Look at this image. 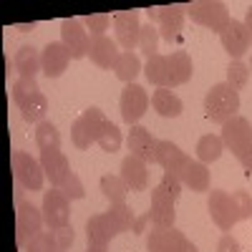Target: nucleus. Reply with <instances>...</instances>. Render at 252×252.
<instances>
[{
    "mask_svg": "<svg viewBox=\"0 0 252 252\" xmlns=\"http://www.w3.org/2000/svg\"><path fill=\"white\" fill-rule=\"evenodd\" d=\"M240 111V94L229 83H215L204 96V116L212 124H227Z\"/></svg>",
    "mask_w": 252,
    "mask_h": 252,
    "instance_id": "nucleus-1",
    "label": "nucleus"
},
{
    "mask_svg": "<svg viewBox=\"0 0 252 252\" xmlns=\"http://www.w3.org/2000/svg\"><path fill=\"white\" fill-rule=\"evenodd\" d=\"M184 10L197 26H204L215 33H222L229 23H232L229 8L224 3H217V0H197V3L184 5Z\"/></svg>",
    "mask_w": 252,
    "mask_h": 252,
    "instance_id": "nucleus-2",
    "label": "nucleus"
},
{
    "mask_svg": "<svg viewBox=\"0 0 252 252\" xmlns=\"http://www.w3.org/2000/svg\"><path fill=\"white\" fill-rule=\"evenodd\" d=\"M103 124H106V116H103L101 109L96 106H89L86 111H83L73 124H71V141L76 149L86 152L91 149V144L98 141V134L103 129Z\"/></svg>",
    "mask_w": 252,
    "mask_h": 252,
    "instance_id": "nucleus-3",
    "label": "nucleus"
},
{
    "mask_svg": "<svg viewBox=\"0 0 252 252\" xmlns=\"http://www.w3.org/2000/svg\"><path fill=\"white\" fill-rule=\"evenodd\" d=\"M10 164H13V172L20 187L31 189V192H40L46 184V172H43V164L40 159L31 157L28 152H13L10 154Z\"/></svg>",
    "mask_w": 252,
    "mask_h": 252,
    "instance_id": "nucleus-4",
    "label": "nucleus"
},
{
    "mask_svg": "<svg viewBox=\"0 0 252 252\" xmlns=\"http://www.w3.org/2000/svg\"><path fill=\"white\" fill-rule=\"evenodd\" d=\"M207 212L212 217V222L222 229V232H232V227L240 222L237 212H235V202L232 194L224 189H212L207 197Z\"/></svg>",
    "mask_w": 252,
    "mask_h": 252,
    "instance_id": "nucleus-5",
    "label": "nucleus"
},
{
    "mask_svg": "<svg viewBox=\"0 0 252 252\" xmlns=\"http://www.w3.org/2000/svg\"><path fill=\"white\" fill-rule=\"evenodd\" d=\"M149 103H152V98H149L144 86H139V83H126L124 91H121V101H119L121 119L129 126H136L139 119L146 114V109H149Z\"/></svg>",
    "mask_w": 252,
    "mask_h": 252,
    "instance_id": "nucleus-6",
    "label": "nucleus"
},
{
    "mask_svg": "<svg viewBox=\"0 0 252 252\" xmlns=\"http://www.w3.org/2000/svg\"><path fill=\"white\" fill-rule=\"evenodd\" d=\"M46 224L43 220V209H38L31 202H18V212H15V240L20 247H26Z\"/></svg>",
    "mask_w": 252,
    "mask_h": 252,
    "instance_id": "nucleus-7",
    "label": "nucleus"
},
{
    "mask_svg": "<svg viewBox=\"0 0 252 252\" xmlns=\"http://www.w3.org/2000/svg\"><path fill=\"white\" fill-rule=\"evenodd\" d=\"M43 220L51 232H56L61 227H68L71 222V199L56 187L43 192Z\"/></svg>",
    "mask_w": 252,
    "mask_h": 252,
    "instance_id": "nucleus-8",
    "label": "nucleus"
},
{
    "mask_svg": "<svg viewBox=\"0 0 252 252\" xmlns=\"http://www.w3.org/2000/svg\"><path fill=\"white\" fill-rule=\"evenodd\" d=\"M61 43L68 48L71 58H83L89 56V48H91V33L86 31L83 20L78 18H66L61 23Z\"/></svg>",
    "mask_w": 252,
    "mask_h": 252,
    "instance_id": "nucleus-9",
    "label": "nucleus"
},
{
    "mask_svg": "<svg viewBox=\"0 0 252 252\" xmlns=\"http://www.w3.org/2000/svg\"><path fill=\"white\" fill-rule=\"evenodd\" d=\"M222 141H224V149L240 157L242 152H247L252 146V124L245 116L229 119L227 124H222Z\"/></svg>",
    "mask_w": 252,
    "mask_h": 252,
    "instance_id": "nucleus-10",
    "label": "nucleus"
},
{
    "mask_svg": "<svg viewBox=\"0 0 252 252\" xmlns=\"http://www.w3.org/2000/svg\"><path fill=\"white\" fill-rule=\"evenodd\" d=\"M114 31H116V43L124 51L139 48V35H141V23L136 10H119L114 13Z\"/></svg>",
    "mask_w": 252,
    "mask_h": 252,
    "instance_id": "nucleus-11",
    "label": "nucleus"
},
{
    "mask_svg": "<svg viewBox=\"0 0 252 252\" xmlns=\"http://www.w3.org/2000/svg\"><path fill=\"white\" fill-rule=\"evenodd\" d=\"M157 139L152 136V131L146 126L136 124L129 129V136H126V146H129L131 157L141 159L144 164H157Z\"/></svg>",
    "mask_w": 252,
    "mask_h": 252,
    "instance_id": "nucleus-12",
    "label": "nucleus"
},
{
    "mask_svg": "<svg viewBox=\"0 0 252 252\" xmlns=\"http://www.w3.org/2000/svg\"><path fill=\"white\" fill-rule=\"evenodd\" d=\"M220 40H222L224 53L232 58V61H240V58L250 51V46H252L245 23H242V20H235V18H232V23H229V26L220 33Z\"/></svg>",
    "mask_w": 252,
    "mask_h": 252,
    "instance_id": "nucleus-13",
    "label": "nucleus"
},
{
    "mask_svg": "<svg viewBox=\"0 0 252 252\" xmlns=\"http://www.w3.org/2000/svg\"><path fill=\"white\" fill-rule=\"evenodd\" d=\"M187 235L179 232L177 227L169 229H152L146 232V252H184L187 247Z\"/></svg>",
    "mask_w": 252,
    "mask_h": 252,
    "instance_id": "nucleus-14",
    "label": "nucleus"
},
{
    "mask_svg": "<svg viewBox=\"0 0 252 252\" xmlns=\"http://www.w3.org/2000/svg\"><path fill=\"white\" fill-rule=\"evenodd\" d=\"M149 222L157 229H169L177 222V209H174V199L166 197L159 187L152 189V207H149Z\"/></svg>",
    "mask_w": 252,
    "mask_h": 252,
    "instance_id": "nucleus-15",
    "label": "nucleus"
},
{
    "mask_svg": "<svg viewBox=\"0 0 252 252\" xmlns=\"http://www.w3.org/2000/svg\"><path fill=\"white\" fill-rule=\"evenodd\" d=\"M121 51H119V43L111 40L109 35H91V48H89V58L94 66L109 71L116 66Z\"/></svg>",
    "mask_w": 252,
    "mask_h": 252,
    "instance_id": "nucleus-16",
    "label": "nucleus"
},
{
    "mask_svg": "<svg viewBox=\"0 0 252 252\" xmlns=\"http://www.w3.org/2000/svg\"><path fill=\"white\" fill-rule=\"evenodd\" d=\"M40 56H43V76L46 78H61L66 73L68 63H71V53L61 40H51V43L40 51Z\"/></svg>",
    "mask_w": 252,
    "mask_h": 252,
    "instance_id": "nucleus-17",
    "label": "nucleus"
},
{
    "mask_svg": "<svg viewBox=\"0 0 252 252\" xmlns=\"http://www.w3.org/2000/svg\"><path fill=\"white\" fill-rule=\"evenodd\" d=\"M116 227L114 222L109 220V215H94L86 220V240H89V247H109V242L116 237Z\"/></svg>",
    "mask_w": 252,
    "mask_h": 252,
    "instance_id": "nucleus-18",
    "label": "nucleus"
},
{
    "mask_svg": "<svg viewBox=\"0 0 252 252\" xmlns=\"http://www.w3.org/2000/svg\"><path fill=\"white\" fill-rule=\"evenodd\" d=\"M189 161V154L182 152L174 141H159L157 144V164L164 172H172L177 177H182V169Z\"/></svg>",
    "mask_w": 252,
    "mask_h": 252,
    "instance_id": "nucleus-19",
    "label": "nucleus"
},
{
    "mask_svg": "<svg viewBox=\"0 0 252 252\" xmlns=\"http://www.w3.org/2000/svg\"><path fill=\"white\" fill-rule=\"evenodd\" d=\"M40 164H43L46 179H48L51 187H56V189L66 182V177L71 174L68 157L63 154V152H40Z\"/></svg>",
    "mask_w": 252,
    "mask_h": 252,
    "instance_id": "nucleus-20",
    "label": "nucleus"
},
{
    "mask_svg": "<svg viewBox=\"0 0 252 252\" xmlns=\"http://www.w3.org/2000/svg\"><path fill=\"white\" fill-rule=\"evenodd\" d=\"M184 5H166L161 8V18H159V35L166 43H177L182 28H184Z\"/></svg>",
    "mask_w": 252,
    "mask_h": 252,
    "instance_id": "nucleus-21",
    "label": "nucleus"
},
{
    "mask_svg": "<svg viewBox=\"0 0 252 252\" xmlns=\"http://www.w3.org/2000/svg\"><path fill=\"white\" fill-rule=\"evenodd\" d=\"M121 179L129 184V189L141 192V189H146V184H149V164H144L141 159L129 154L121 161Z\"/></svg>",
    "mask_w": 252,
    "mask_h": 252,
    "instance_id": "nucleus-22",
    "label": "nucleus"
},
{
    "mask_svg": "<svg viewBox=\"0 0 252 252\" xmlns=\"http://www.w3.org/2000/svg\"><path fill=\"white\" fill-rule=\"evenodd\" d=\"M144 76L149 83H154L157 89H172V73H169V56H152L146 58L144 66Z\"/></svg>",
    "mask_w": 252,
    "mask_h": 252,
    "instance_id": "nucleus-23",
    "label": "nucleus"
},
{
    "mask_svg": "<svg viewBox=\"0 0 252 252\" xmlns=\"http://www.w3.org/2000/svg\"><path fill=\"white\" fill-rule=\"evenodd\" d=\"M179 179H182L184 187L192 189V192H209V169H207V164H202L199 159L189 157V161L182 169Z\"/></svg>",
    "mask_w": 252,
    "mask_h": 252,
    "instance_id": "nucleus-24",
    "label": "nucleus"
},
{
    "mask_svg": "<svg viewBox=\"0 0 252 252\" xmlns=\"http://www.w3.org/2000/svg\"><path fill=\"white\" fill-rule=\"evenodd\" d=\"M15 71L20 78H35L38 73H43V56L38 53L33 46H23L15 53Z\"/></svg>",
    "mask_w": 252,
    "mask_h": 252,
    "instance_id": "nucleus-25",
    "label": "nucleus"
},
{
    "mask_svg": "<svg viewBox=\"0 0 252 252\" xmlns=\"http://www.w3.org/2000/svg\"><path fill=\"white\" fill-rule=\"evenodd\" d=\"M152 106H154V111H157L159 116H164V119H177V116L184 111L182 98H179L172 89H157V91L152 94Z\"/></svg>",
    "mask_w": 252,
    "mask_h": 252,
    "instance_id": "nucleus-26",
    "label": "nucleus"
},
{
    "mask_svg": "<svg viewBox=\"0 0 252 252\" xmlns=\"http://www.w3.org/2000/svg\"><path fill=\"white\" fill-rule=\"evenodd\" d=\"M169 73H172V89L182 86V83H187L192 78L194 66H192V58H189L187 51H174L169 56Z\"/></svg>",
    "mask_w": 252,
    "mask_h": 252,
    "instance_id": "nucleus-27",
    "label": "nucleus"
},
{
    "mask_svg": "<svg viewBox=\"0 0 252 252\" xmlns=\"http://www.w3.org/2000/svg\"><path fill=\"white\" fill-rule=\"evenodd\" d=\"M35 144L40 152H61V131L53 121H40L35 126Z\"/></svg>",
    "mask_w": 252,
    "mask_h": 252,
    "instance_id": "nucleus-28",
    "label": "nucleus"
},
{
    "mask_svg": "<svg viewBox=\"0 0 252 252\" xmlns=\"http://www.w3.org/2000/svg\"><path fill=\"white\" fill-rule=\"evenodd\" d=\"M114 73L119 81L124 83H134V78L141 73V61L134 51H121L119 61H116V66H114Z\"/></svg>",
    "mask_w": 252,
    "mask_h": 252,
    "instance_id": "nucleus-29",
    "label": "nucleus"
},
{
    "mask_svg": "<svg viewBox=\"0 0 252 252\" xmlns=\"http://www.w3.org/2000/svg\"><path fill=\"white\" fill-rule=\"evenodd\" d=\"M197 159L202 161V164H212V161H217L220 157H222V152H224V141H222V136H217V134H204L199 141H197Z\"/></svg>",
    "mask_w": 252,
    "mask_h": 252,
    "instance_id": "nucleus-30",
    "label": "nucleus"
},
{
    "mask_svg": "<svg viewBox=\"0 0 252 252\" xmlns=\"http://www.w3.org/2000/svg\"><path fill=\"white\" fill-rule=\"evenodd\" d=\"M101 192L109 199V204H119V202H126L129 184L121 179V174H103L101 177Z\"/></svg>",
    "mask_w": 252,
    "mask_h": 252,
    "instance_id": "nucleus-31",
    "label": "nucleus"
},
{
    "mask_svg": "<svg viewBox=\"0 0 252 252\" xmlns=\"http://www.w3.org/2000/svg\"><path fill=\"white\" fill-rule=\"evenodd\" d=\"M20 114H23V121L28 124H40V121H46V114H48V98L46 94H33L23 106H20Z\"/></svg>",
    "mask_w": 252,
    "mask_h": 252,
    "instance_id": "nucleus-32",
    "label": "nucleus"
},
{
    "mask_svg": "<svg viewBox=\"0 0 252 252\" xmlns=\"http://www.w3.org/2000/svg\"><path fill=\"white\" fill-rule=\"evenodd\" d=\"M106 215H109V220L114 222V227H116V232H119V235H121V232H134L136 217H134L131 207L126 204V202H119V204H109Z\"/></svg>",
    "mask_w": 252,
    "mask_h": 252,
    "instance_id": "nucleus-33",
    "label": "nucleus"
},
{
    "mask_svg": "<svg viewBox=\"0 0 252 252\" xmlns=\"http://www.w3.org/2000/svg\"><path fill=\"white\" fill-rule=\"evenodd\" d=\"M121 131H119V126L114 124V121H109L106 119V124H103V129H101V134H98V146L103 152H109V154H114V152H119L121 149Z\"/></svg>",
    "mask_w": 252,
    "mask_h": 252,
    "instance_id": "nucleus-34",
    "label": "nucleus"
},
{
    "mask_svg": "<svg viewBox=\"0 0 252 252\" xmlns=\"http://www.w3.org/2000/svg\"><path fill=\"white\" fill-rule=\"evenodd\" d=\"M159 28L154 23H146L141 26V35H139V51L146 56V58H152L157 56V46H159Z\"/></svg>",
    "mask_w": 252,
    "mask_h": 252,
    "instance_id": "nucleus-35",
    "label": "nucleus"
},
{
    "mask_svg": "<svg viewBox=\"0 0 252 252\" xmlns=\"http://www.w3.org/2000/svg\"><path fill=\"white\" fill-rule=\"evenodd\" d=\"M247 81H250V66L247 63H242V61H232L227 66V83L232 86L235 91H240V89H245L247 86Z\"/></svg>",
    "mask_w": 252,
    "mask_h": 252,
    "instance_id": "nucleus-36",
    "label": "nucleus"
},
{
    "mask_svg": "<svg viewBox=\"0 0 252 252\" xmlns=\"http://www.w3.org/2000/svg\"><path fill=\"white\" fill-rule=\"evenodd\" d=\"M40 89H38V83H35V78H18L15 83H13V101H15V106L20 109L23 103L33 96V94H38Z\"/></svg>",
    "mask_w": 252,
    "mask_h": 252,
    "instance_id": "nucleus-37",
    "label": "nucleus"
},
{
    "mask_svg": "<svg viewBox=\"0 0 252 252\" xmlns=\"http://www.w3.org/2000/svg\"><path fill=\"white\" fill-rule=\"evenodd\" d=\"M26 252H61V250H58V242H56L53 232H38L26 245Z\"/></svg>",
    "mask_w": 252,
    "mask_h": 252,
    "instance_id": "nucleus-38",
    "label": "nucleus"
},
{
    "mask_svg": "<svg viewBox=\"0 0 252 252\" xmlns=\"http://www.w3.org/2000/svg\"><path fill=\"white\" fill-rule=\"evenodd\" d=\"M111 23H114V15H109V13H94V15L83 18V26H86V31H91L94 35H106Z\"/></svg>",
    "mask_w": 252,
    "mask_h": 252,
    "instance_id": "nucleus-39",
    "label": "nucleus"
},
{
    "mask_svg": "<svg viewBox=\"0 0 252 252\" xmlns=\"http://www.w3.org/2000/svg\"><path fill=\"white\" fill-rule=\"evenodd\" d=\"M157 187L161 189V192H164L166 197H172V199L177 202V199H179V194H182V187H184V184H182V179H179L177 174L164 172V174H161V182H159Z\"/></svg>",
    "mask_w": 252,
    "mask_h": 252,
    "instance_id": "nucleus-40",
    "label": "nucleus"
},
{
    "mask_svg": "<svg viewBox=\"0 0 252 252\" xmlns=\"http://www.w3.org/2000/svg\"><path fill=\"white\" fill-rule=\"evenodd\" d=\"M58 189H61V192L66 194L71 202H73V199H83V197H86V189H83V184H81L78 174H73V172L66 177V182H63Z\"/></svg>",
    "mask_w": 252,
    "mask_h": 252,
    "instance_id": "nucleus-41",
    "label": "nucleus"
},
{
    "mask_svg": "<svg viewBox=\"0 0 252 252\" xmlns=\"http://www.w3.org/2000/svg\"><path fill=\"white\" fill-rule=\"evenodd\" d=\"M232 202H235V212H237L240 220H250L252 217V197H250V192L237 189V192H232Z\"/></svg>",
    "mask_w": 252,
    "mask_h": 252,
    "instance_id": "nucleus-42",
    "label": "nucleus"
},
{
    "mask_svg": "<svg viewBox=\"0 0 252 252\" xmlns=\"http://www.w3.org/2000/svg\"><path fill=\"white\" fill-rule=\"evenodd\" d=\"M53 235H56V242H58V250H61V252H66V250L73 245V227H71V224L56 229Z\"/></svg>",
    "mask_w": 252,
    "mask_h": 252,
    "instance_id": "nucleus-43",
    "label": "nucleus"
},
{
    "mask_svg": "<svg viewBox=\"0 0 252 252\" xmlns=\"http://www.w3.org/2000/svg\"><path fill=\"white\" fill-rule=\"evenodd\" d=\"M217 252H242V247H240V242L229 235V232H224L222 237H220V242H217Z\"/></svg>",
    "mask_w": 252,
    "mask_h": 252,
    "instance_id": "nucleus-44",
    "label": "nucleus"
},
{
    "mask_svg": "<svg viewBox=\"0 0 252 252\" xmlns=\"http://www.w3.org/2000/svg\"><path fill=\"white\" fill-rule=\"evenodd\" d=\"M237 159H240V164L245 166V172H247V174L252 177V146H250L247 152H242V154H240Z\"/></svg>",
    "mask_w": 252,
    "mask_h": 252,
    "instance_id": "nucleus-45",
    "label": "nucleus"
},
{
    "mask_svg": "<svg viewBox=\"0 0 252 252\" xmlns=\"http://www.w3.org/2000/svg\"><path fill=\"white\" fill-rule=\"evenodd\" d=\"M242 23H245L247 33H250V40H252V5L247 8V13H245V20H242Z\"/></svg>",
    "mask_w": 252,
    "mask_h": 252,
    "instance_id": "nucleus-46",
    "label": "nucleus"
},
{
    "mask_svg": "<svg viewBox=\"0 0 252 252\" xmlns=\"http://www.w3.org/2000/svg\"><path fill=\"white\" fill-rule=\"evenodd\" d=\"M146 13H149V23H154V20L159 23V18H161V8H149Z\"/></svg>",
    "mask_w": 252,
    "mask_h": 252,
    "instance_id": "nucleus-47",
    "label": "nucleus"
},
{
    "mask_svg": "<svg viewBox=\"0 0 252 252\" xmlns=\"http://www.w3.org/2000/svg\"><path fill=\"white\" fill-rule=\"evenodd\" d=\"M184 252H199V250H197V245H194V242H187Z\"/></svg>",
    "mask_w": 252,
    "mask_h": 252,
    "instance_id": "nucleus-48",
    "label": "nucleus"
},
{
    "mask_svg": "<svg viewBox=\"0 0 252 252\" xmlns=\"http://www.w3.org/2000/svg\"><path fill=\"white\" fill-rule=\"evenodd\" d=\"M86 252H106V247H89Z\"/></svg>",
    "mask_w": 252,
    "mask_h": 252,
    "instance_id": "nucleus-49",
    "label": "nucleus"
},
{
    "mask_svg": "<svg viewBox=\"0 0 252 252\" xmlns=\"http://www.w3.org/2000/svg\"><path fill=\"white\" fill-rule=\"evenodd\" d=\"M250 71H252V63H250Z\"/></svg>",
    "mask_w": 252,
    "mask_h": 252,
    "instance_id": "nucleus-50",
    "label": "nucleus"
}]
</instances>
